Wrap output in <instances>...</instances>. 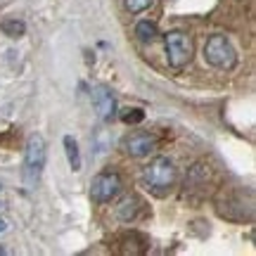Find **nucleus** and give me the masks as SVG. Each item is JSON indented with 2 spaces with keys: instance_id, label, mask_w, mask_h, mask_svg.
<instances>
[{
  "instance_id": "nucleus-1",
  "label": "nucleus",
  "mask_w": 256,
  "mask_h": 256,
  "mask_svg": "<svg viewBox=\"0 0 256 256\" xmlns=\"http://www.w3.org/2000/svg\"><path fill=\"white\" fill-rule=\"evenodd\" d=\"M176 178H178V171L168 156H154L142 168V185L154 197H166L176 188Z\"/></svg>"
},
{
  "instance_id": "nucleus-2",
  "label": "nucleus",
  "mask_w": 256,
  "mask_h": 256,
  "mask_svg": "<svg viewBox=\"0 0 256 256\" xmlns=\"http://www.w3.org/2000/svg\"><path fill=\"white\" fill-rule=\"evenodd\" d=\"M48 159V145L46 138L40 133H31L26 138V147H24V185L28 190H34L43 176Z\"/></svg>"
},
{
  "instance_id": "nucleus-3",
  "label": "nucleus",
  "mask_w": 256,
  "mask_h": 256,
  "mask_svg": "<svg viewBox=\"0 0 256 256\" xmlns=\"http://www.w3.org/2000/svg\"><path fill=\"white\" fill-rule=\"evenodd\" d=\"M216 211L226 220H235V211H240V223L252 220L254 218V200H252V194H247V200H244L242 190H223L216 200Z\"/></svg>"
},
{
  "instance_id": "nucleus-4",
  "label": "nucleus",
  "mask_w": 256,
  "mask_h": 256,
  "mask_svg": "<svg viewBox=\"0 0 256 256\" xmlns=\"http://www.w3.org/2000/svg\"><path fill=\"white\" fill-rule=\"evenodd\" d=\"M204 60L211 66L220 69V72H230V69L238 66V52H235L232 43L228 40V36H223V34H214V36L206 38V43H204Z\"/></svg>"
},
{
  "instance_id": "nucleus-5",
  "label": "nucleus",
  "mask_w": 256,
  "mask_h": 256,
  "mask_svg": "<svg viewBox=\"0 0 256 256\" xmlns=\"http://www.w3.org/2000/svg\"><path fill=\"white\" fill-rule=\"evenodd\" d=\"M185 197L194 202H202L204 197L211 194V188H214V168H211L204 159L192 164L185 174Z\"/></svg>"
},
{
  "instance_id": "nucleus-6",
  "label": "nucleus",
  "mask_w": 256,
  "mask_h": 256,
  "mask_svg": "<svg viewBox=\"0 0 256 256\" xmlns=\"http://www.w3.org/2000/svg\"><path fill=\"white\" fill-rule=\"evenodd\" d=\"M164 50H166V60L174 69H183L185 64L192 60L194 55V43L192 36L185 31H168L164 36Z\"/></svg>"
},
{
  "instance_id": "nucleus-7",
  "label": "nucleus",
  "mask_w": 256,
  "mask_h": 256,
  "mask_svg": "<svg viewBox=\"0 0 256 256\" xmlns=\"http://www.w3.org/2000/svg\"><path fill=\"white\" fill-rule=\"evenodd\" d=\"M121 188H124L121 176L114 168H104L90 180V200L95 204H107L119 194Z\"/></svg>"
},
{
  "instance_id": "nucleus-8",
  "label": "nucleus",
  "mask_w": 256,
  "mask_h": 256,
  "mask_svg": "<svg viewBox=\"0 0 256 256\" xmlns=\"http://www.w3.org/2000/svg\"><path fill=\"white\" fill-rule=\"evenodd\" d=\"M156 147H159V138L154 133H145V130H136V133H130V136L124 138V150H126V154L136 156H150L154 152Z\"/></svg>"
},
{
  "instance_id": "nucleus-9",
  "label": "nucleus",
  "mask_w": 256,
  "mask_h": 256,
  "mask_svg": "<svg viewBox=\"0 0 256 256\" xmlns=\"http://www.w3.org/2000/svg\"><path fill=\"white\" fill-rule=\"evenodd\" d=\"M145 214H147V206L138 194L124 197V200L119 202V206H116V218H119L121 223H136V220H140Z\"/></svg>"
},
{
  "instance_id": "nucleus-10",
  "label": "nucleus",
  "mask_w": 256,
  "mask_h": 256,
  "mask_svg": "<svg viewBox=\"0 0 256 256\" xmlns=\"http://www.w3.org/2000/svg\"><path fill=\"white\" fill-rule=\"evenodd\" d=\"M92 102H95V110H98L102 121L114 119V114H116V100H114V95H112V90L107 86H98L92 90Z\"/></svg>"
},
{
  "instance_id": "nucleus-11",
  "label": "nucleus",
  "mask_w": 256,
  "mask_h": 256,
  "mask_svg": "<svg viewBox=\"0 0 256 256\" xmlns=\"http://www.w3.org/2000/svg\"><path fill=\"white\" fill-rule=\"evenodd\" d=\"M119 242H121V254H130V256H138V254H145L147 252V240L136 232V230H130V232H124L119 235Z\"/></svg>"
},
{
  "instance_id": "nucleus-12",
  "label": "nucleus",
  "mask_w": 256,
  "mask_h": 256,
  "mask_svg": "<svg viewBox=\"0 0 256 256\" xmlns=\"http://www.w3.org/2000/svg\"><path fill=\"white\" fill-rule=\"evenodd\" d=\"M0 31H2V36L8 38H22L26 34V24L17 17H5L0 22Z\"/></svg>"
},
{
  "instance_id": "nucleus-13",
  "label": "nucleus",
  "mask_w": 256,
  "mask_h": 256,
  "mask_svg": "<svg viewBox=\"0 0 256 256\" xmlns=\"http://www.w3.org/2000/svg\"><path fill=\"white\" fill-rule=\"evenodd\" d=\"M64 152H66V159H69V166L72 171H81V152H78V142L74 140V136H64Z\"/></svg>"
},
{
  "instance_id": "nucleus-14",
  "label": "nucleus",
  "mask_w": 256,
  "mask_h": 256,
  "mask_svg": "<svg viewBox=\"0 0 256 256\" xmlns=\"http://www.w3.org/2000/svg\"><path fill=\"white\" fill-rule=\"evenodd\" d=\"M136 36L140 38V40L150 43V40H154V38L159 36V28H156L154 22H140L136 26Z\"/></svg>"
},
{
  "instance_id": "nucleus-15",
  "label": "nucleus",
  "mask_w": 256,
  "mask_h": 256,
  "mask_svg": "<svg viewBox=\"0 0 256 256\" xmlns=\"http://www.w3.org/2000/svg\"><path fill=\"white\" fill-rule=\"evenodd\" d=\"M152 2H154V0H124V8H126L130 14H140V12H145V10L152 8Z\"/></svg>"
},
{
  "instance_id": "nucleus-16",
  "label": "nucleus",
  "mask_w": 256,
  "mask_h": 256,
  "mask_svg": "<svg viewBox=\"0 0 256 256\" xmlns=\"http://www.w3.org/2000/svg\"><path fill=\"white\" fill-rule=\"evenodd\" d=\"M142 119H145V112L142 110H124L121 112V121L128 124V126H136V124H140Z\"/></svg>"
},
{
  "instance_id": "nucleus-17",
  "label": "nucleus",
  "mask_w": 256,
  "mask_h": 256,
  "mask_svg": "<svg viewBox=\"0 0 256 256\" xmlns=\"http://www.w3.org/2000/svg\"><path fill=\"white\" fill-rule=\"evenodd\" d=\"M5 230H8V223H5V220L0 218V232H5Z\"/></svg>"
},
{
  "instance_id": "nucleus-18",
  "label": "nucleus",
  "mask_w": 256,
  "mask_h": 256,
  "mask_svg": "<svg viewBox=\"0 0 256 256\" xmlns=\"http://www.w3.org/2000/svg\"><path fill=\"white\" fill-rule=\"evenodd\" d=\"M0 190H2V183H0Z\"/></svg>"
}]
</instances>
